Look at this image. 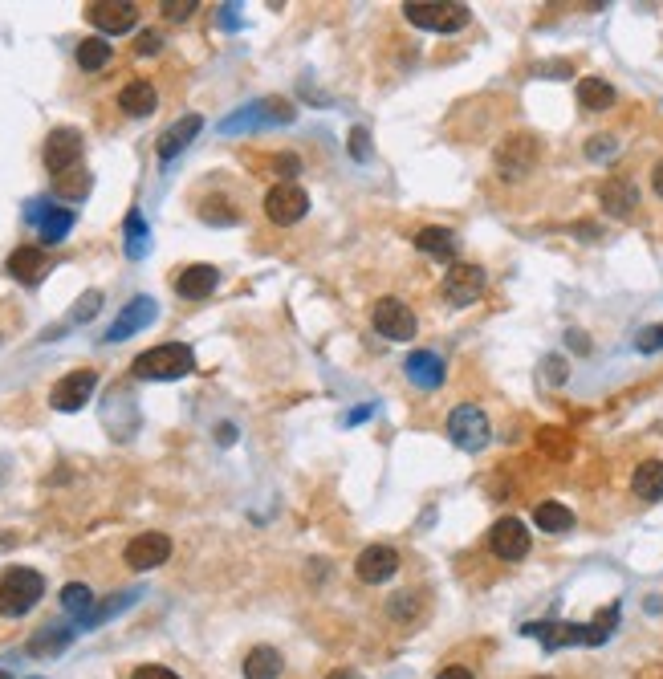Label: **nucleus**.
Segmentation results:
<instances>
[{"mask_svg":"<svg viewBox=\"0 0 663 679\" xmlns=\"http://www.w3.org/2000/svg\"><path fill=\"white\" fill-rule=\"evenodd\" d=\"M615 623H619V606L602 610L590 627H582V623H529L525 635H529V639H541L546 647H582V643L594 647V643H607V639H611Z\"/></svg>","mask_w":663,"mask_h":679,"instance_id":"1","label":"nucleus"},{"mask_svg":"<svg viewBox=\"0 0 663 679\" xmlns=\"http://www.w3.org/2000/svg\"><path fill=\"white\" fill-rule=\"evenodd\" d=\"M196 370V354L192 346L184 342H167V346H155L147 354L135 358V375L139 379H151V383H171V379H184Z\"/></svg>","mask_w":663,"mask_h":679,"instance_id":"2","label":"nucleus"},{"mask_svg":"<svg viewBox=\"0 0 663 679\" xmlns=\"http://www.w3.org/2000/svg\"><path fill=\"white\" fill-rule=\"evenodd\" d=\"M41 598H45V578L29 566H13L0 578V614L5 619H25Z\"/></svg>","mask_w":663,"mask_h":679,"instance_id":"3","label":"nucleus"},{"mask_svg":"<svg viewBox=\"0 0 663 679\" xmlns=\"http://www.w3.org/2000/svg\"><path fill=\"white\" fill-rule=\"evenodd\" d=\"M403 17L428 33H460L472 21V9L460 0H407Z\"/></svg>","mask_w":663,"mask_h":679,"instance_id":"4","label":"nucleus"},{"mask_svg":"<svg viewBox=\"0 0 663 679\" xmlns=\"http://www.w3.org/2000/svg\"><path fill=\"white\" fill-rule=\"evenodd\" d=\"M448 436H452V444H456V448H464V452H480V448L489 444V436H493L489 415L480 411L476 403L456 407V411L448 415Z\"/></svg>","mask_w":663,"mask_h":679,"instance_id":"5","label":"nucleus"},{"mask_svg":"<svg viewBox=\"0 0 663 679\" xmlns=\"http://www.w3.org/2000/svg\"><path fill=\"white\" fill-rule=\"evenodd\" d=\"M371 322L387 342H411L415 338V314L399 297H379L375 310H371Z\"/></svg>","mask_w":663,"mask_h":679,"instance_id":"6","label":"nucleus"},{"mask_svg":"<svg viewBox=\"0 0 663 679\" xmlns=\"http://www.w3.org/2000/svg\"><path fill=\"white\" fill-rule=\"evenodd\" d=\"M86 17L98 33L118 37L139 25V5H131V0H94V5H86Z\"/></svg>","mask_w":663,"mask_h":679,"instance_id":"7","label":"nucleus"},{"mask_svg":"<svg viewBox=\"0 0 663 679\" xmlns=\"http://www.w3.org/2000/svg\"><path fill=\"white\" fill-rule=\"evenodd\" d=\"M293 118H297L293 102H285V98H261V102L245 106L240 114L224 118V122H220V131H224V135H232V131H245V127H261V122H293Z\"/></svg>","mask_w":663,"mask_h":679,"instance_id":"8","label":"nucleus"},{"mask_svg":"<svg viewBox=\"0 0 663 679\" xmlns=\"http://www.w3.org/2000/svg\"><path fill=\"white\" fill-rule=\"evenodd\" d=\"M94 387H98V370H90V366L70 370V375H66L62 383H53L49 403H53V411H82V407L90 403Z\"/></svg>","mask_w":663,"mask_h":679,"instance_id":"9","label":"nucleus"},{"mask_svg":"<svg viewBox=\"0 0 663 679\" xmlns=\"http://www.w3.org/2000/svg\"><path fill=\"white\" fill-rule=\"evenodd\" d=\"M537 155H541V147H537L533 135H509V139L497 147V171H501L505 179H521V175L533 171Z\"/></svg>","mask_w":663,"mask_h":679,"instance_id":"10","label":"nucleus"},{"mask_svg":"<svg viewBox=\"0 0 663 679\" xmlns=\"http://www.w3.org/2000/svg\"><path fill=\"white\" fill-rule=\"evenodd\" d=\"M310 212V196L297 188V183H277V188H269V196H265V216L273 220V224H297L301 216Z\"/></svg>","mask_w":663,"mask_h":679,"instance_id":"11","label":"nucleus"},{"mask_svg":"<svg viewBox=\"0 0 663 679\" xmlns=\"http://www.w3.org/2000/svg\"><path fill=\"white\" fill-rule=\"evenodd\" d=\"M78 159H82V131H74V127L49 131V139H45V167L53 175L78 167Z\"/></svg>","mask_w":663,"mask_h":679,"instance_id":"12","label":"nucleus"},{"mask_svg":"<svg viewBox=\"0 0 663 679\" xmlns=\"http://www.w3.org/2000/svg\"><path fill=\"white\" fill-rule=\"evenodd\" d=\"M127 566L131 570H159L167 558H171V537L167 533H139V537H131V545H127Z\"/></svg>","mask_w":663,"mask_h":679,"instance_id":"13","label":"nucleus"},{"mask_svg":"<svg viewBox=\"0 0 663 679\" xmlns=\"http://www.w3.org/2000/svg\"><path fill=\"white\" fill-rule=\"evenodd\" d=\"M395 570H399V553H395L391 545H367L363 553H358V562H354V574L363 578L367 586H383V582H391V578H395Z\"/></svg>","mask_w":663,"mask_h":679,"instance_id":"14","label":"nucleus"},{"mask_svg":"<svg viewBox=\"0 0 663 679\" xmlns=\"http://www.w3.org/2000/svg\"><path fill=\"white\" fill-rule=\"evenodd\" d=\"M489 545H493V553H497L501 562H521L525 553H529V529H525V521L501 517V521L493 525V533H489Z\"/></svg>","mask_w":663,"mask_h":679,"instance_id":"15","label":"nucleus"},{"mask_svg":"<svg viewBox=\"0 0 663 679\" xmlns=\"http://www.w3.org/2000/svg\"><path fill=\"white\" fill-rule=\"evenodd\" d=\"M155 301L151 297H131L127 305H123V314H118L114 322H110V330H106V342H123V338H131V334H139V330H147L151 322H155Z\"/></svg>","mask_w":663,"mask_h":679,"instance_id":"16","label":"nucleus"},{"mask_svg":"<svg viewBox=\"0 0 663 679\" xmlns=\"http://www.w3.org/2000/svg\"><path fill=\"white\" fill-rule=\"evenodd\" d=\"M480 293H485V269L476 265H452L444 277V297L452 305H472Z\"/></svg>","mask_w":663,"mask_h":679,"instance_id":"17","label":"nucleus"},{"mask_svg":"<svg viewBox=\"0 0 663 679\" xmlns=\"http://www.w3.org/2000/svg\"><path fill=\"white\" fill-rule=\"evenodd\" d=\"M200 127H204V118H200V114H184V118H175L171 127L159 135V143H155L159 159H163V163H167V159H175L179 151H184V147L200 135Z\"/></svg>","mask_w":663,"mask_h":679,"instance_id":"18","label":"nucleus"},{"mask_svg":"<svg viewBox=\"0 0 663 679\" xmlns=\"http://www.w3.org/2000/svg\"><path fill=\"white\" fill-rule=\"evenodd\" d=\"M403 370H407V379L415 383V387H424V391H436L440 383H444V358L440 354H432V350H415L407 362H403Z\"/></svg>","mask_w":663,"mask_h":679,"instance_id":"19","label":"nucleus"},{"mask_svg":"<svg viewBox=\"0 0 663 679\" xmlns=\"http://www.w3.org/2000/svg\"><path fill=\"white\" fill-rule=\"evenodd\" d=\"M216 281H220V273L212 265H188L184 273L175 277V293L188 297V301H204L216 289Z\"/></svg>","mask_w":663,"mask_h":679,"instance_id":"20","label":"nucleus"},{"mask_svg":"<svg viewBox=\"0 0 663 679\" xmlns=\"http://www.w3.org/2000/svg\"><path fill=\"white\" fill-rule=\"evenodd\" d=\"M598 200L611 216H631L639 208V192H635L631 179H607L602 183V192H598Z\"/></svg>","mask_w":663,"mask_h":679,"instance_id":"21","label":"nucleus"},{"mask_svg":"<svg viewBox=\"0 0 663 679\" xmlns=\"http://www.w3.org/2000/svg\"><path fill=\"white\" fill-rule=\"evenodd\" d=\"M45 253L37 249V244H21V249L9 257V273L21 281V285H41V277H45Z\"/></svg>","mask_w":663,"mask_h":679,"instance_id":"22","label":"nucleus"},{"mask_svg":"<svg viewBox=\"0 0 663 679\" xmlns=\"http://www.w3.org/2000/svg\"><path fill=\"white\" fill-rule=\"evenodd\" d=\"M33 220H37L45 244H62L70 236V228H74V212L70 208H49L45 204V212H33Z\"/></svg>","mask_w":663,"mask_h":679,"instance_id":"23","label":"nucleus"},{"mask_svg":"<svg viewBox=\"0 0 663 679\" xmlns=\"http://www.w3.org/2000/svg\"><path fill=\"white\" fill-rule=\"evenodd\" d=\"M74 635L78 631H70V627H41L33 639H29V655H37V659H49V655H62L70 643H74Z\"/></svg>","mask_w":663,"mask_h":679,"instance_id":"24","label":"nucleus"},{"mask_svg":"<svg viewBox=\"0 0 663 679\" xmlns=\"http://www.w3.org/2000/svg\"><path fill=\"white\" fill-rule=\"evenodd\" d=\"M118 106H123L131 118H147V114H155L159 94H155L151 82H131V86H123V94H118Z\"/></svg>","mask_w":663,"mask_h":679,"instance_id":"25","label":"nucleus"},{"mask_svg":"<svg viewBox=\"0 0 663 679\" xmlns=\"http://www.w3.org/2000/svg\"><path fill=\"white\" fill-rule=\"evenodd\" d=\"M631 488L639 501H663V460H643L631 476Z\"/></svg>","mask_w":663,"mask_h":679,"instance_id":"26","label":"nucleus"},{"mask_svg":"<svg viewBox=\"0 0 663 679\" xmlns=\"http://www.w3.org/2000/svg\"><path fill=\"white\" fill-rule=\"evenodd\" d=\"M90 188H94V175H90L86 167H70V171H62V175H53V192L62 196V200H70V204L86 200Z\"/></svg>","mask_w":663,"mask_h":679,"instance_id":"27","label":"nucleus"},{"mask_svg":"<svg viewBox=\"0 0 663 679\" xmlns=\"http://www.w3.org/2000/svg\"><path fill=\"white\" fill-rule=\"evenodd\" d=\"M578 102H582V110H590V114L611 110V106H615V86H611L607 78H582V82H578Z\"/></svg>","mask_w":663,"mask_h":679,"instance_id":"28","label":"nucleus"},{"mask_svg":"<svg viewBox=\"0 0 663 679\" xmlns=\"http://www.w3.org/2000/svg\"><path fill=\"white\" fill-rule=\"evenodd\" d=\"M415 249L428 253V257H436V261H452V257H456V232H448V228H424V232L415 236Z\"/></svg>","mask_w":663,"mask_h":679,"instance_id":"29","label":"nucleus"},{"mask_svg":"<svg viewBox=\"0 0 663 679\" xmlns=\"http://www.w3.org/2000/svg\"><path fill=\"white\" fill-rule=\"evenodd\" d=\"M533 521H537L541 533H570L574 529V513L562 501H541L533 509Z\"/></svg>","mask_w":663,"mask_h":679,"instance_id":"30","label":"nucleus"},{"mask_svg":"<svg viewBox=\"0 0 663 679\" xmlns=\"http://www.w3.org/2000/svg\"><path fill=\"white\" fill-rule=\"evenodd\" d=\"M277 675H281V651L253 647L245 655V679H277Z\"/></svg>","mask_w":663,"mask_h":679,"instance_id":"31","label":"nucleus"},{"mask_svg":"<svg viewBox=\"0 0 663 679\" xmlns=\"http://www.w3.org/2000/svg\"><path fill=\"white\" fill-rule=\"evenodd\" d=\"M135 598H139V590H123V594H114L110 602L94 606V610L86 614V619H82L78 627H82V631H90V627H102V623H110V619H114V614H123L127 606H135Z\"/></svg>","mask_w":663,"mask_h":679,"instance_id":"32","label":"nucleus"},{"mask_svg":"<svg viewBox=\"0 0 663 679\" xmlns=\"http://www.w3.org/2000/svg\"><path fill=\"white\" fill-rule=\"evenodd\" d=\"M110 53H114V45L106 41V37H86V41H78V66L86 70V74H94V70H102L106 61H110Z\"/></svg>","mask_w":663,"mask_h":679,"instance_id":"33","label":"nucleus"},{"mask_svg":"<svg viewBox=\"0 0 663 679\" xmlns=\"http://www.w3.org/2000/svg\"><path fill=\"white\" fill-rule=\"evenodd\" d=\"M62 610H66V614H78V623H82L86 614L94 610V594H90V586L70 582V586L62 590Z\"/></svg>","mask_w":663,"mask_h":679,"instance_id":"34","label":"nucleus"},{"mask_svg":"<svg viewBox=\"0 0 663 679\" xmlns=\"http://www.w3.org/2000/svg\"><path fill=\"white\" fill-rule=\"evenodd\" d=\"M147 244H151V228H147V220L139 212H131L127 216V257L139 261L147 253Z\"/></svg>","mask_w":663,"mask_h":679,"instance_id":"35","label":"nucleus"},{"mask_svg":"<svg viewBox=\"0 0 663 679\" xmlns=\"http://www.w3.org/2000/svg\"><path fill=\"white\" fill-rule=\"evenodd\" d=\"M350 155H354L358 163L371 159V131H367V127H354V131H350Z\"/></svg>","mask_w":663,"mask_h":679,"instance_id":"36","label":"nucleus"},{"mask_svg":"<svg viewBox=\"0 0 663 679\" xmlns=\"http://www.w3.org/2000/svg\"><path fill=\"white\" fill-rule=\"evenodd\" d=\"M98 310H102V293H98V289H90V293H82V301H78L74 322H90Z\"/></svg>","mask_w":663,"mask_h":679,"instance_id":"37","label":"nucleus"},{"mask_svg":"<svg viewBox=\"0 0 663 679\" xmlns=\"http://www.w3.org/2000/svg\"><path fill=\"white\" fill-rule=\"evenodd\" d=\"M586 155H590V159H611V155H619V143H615L611 135H598V139L586 143Z\"/></svg>","mask_w":663,"mask_h":679,"instance_id":"38","label":"nucleus"},{"mask_svg":"<svg viewBox=\"0 0 663 679\" xmlns=\"http://www.w3.org/2000/svg\"><path fill=\"white\" fill-rule=\"evenodd\" d=\"M196 9H200L196 0H167V5H163V17H167V21H188Z\"/></svg>","mask_w":663,"mask_h":679,"instance_id":"39","label":"nucleus"},{"mask_svg":"<svg viewBox=\"0 0 663 679\" xmlns=\"http://www.w3.org/2000/svg\"><path fill=\"white\" fill-rule=\"evenodd\" d=\"M135 49H139V57H155V53L163 49V37L147 29V33H139V41H135Z\"/></svg>","mask_w":663,"mask_h":679,"instance_id":"40","label":"nucleus"},{"mask_svg":"<svg viewBox=\"0 0 663 679\" xmlns=\"http://www.w3.org/2000/svg\"><path fill=\"white\" fill-rule=\"evenodd\" d=\"M131 679H179L171 667H159V663H143V667H135V675Z\"/></svg>","mask_w":663,"mask_h":679,"instance_id":"41","label":"nucleus"},{"mask_svg":"<svg viewBox=\"0 0 663 679\" xmlns=\"http://www.w3.org/2000/svg\"><path fill=\"white\" fill-rule=\"evenodd\" d=\"M639 350H663V326H647L643 334H639Z\"/></svg>","mask_w":663,"mask_h":679,"instance_id":"42","label":"nucleus"},{"mask_svg":"<svg viewBox=\"0 0 663 679\" xmlns=\"http://www.w3.org/2000/svg\"><path fill=\"white\" fill-rule=\"evenodd\" d=\"M546 379H550V383H566V362H562V358H550V362H546Z\"/></svg>","mask_w":663,"mask_h":679,"instance_id":"43","label":"nucleus"},{"mask_svg":"<svg viewBox=\"0 0 663 679\" xmlns=\"http://www.w3.org/2000/svg\"><path fill=\"white\" fill-rule=\"evenodd\" d=\"M436 679H476V675H472L468 667H444V671H440Z\"/></svg>","mask_w":663,"mask_h":679,"instance_id":"44","label":"nucleus"},{"mask_svg":"<svg viewBox=\"0 0 663 679\" xmlns=\"http://www.w3.org/2000/svg\"><path fill=\"white\" fill-rule=\"evenodd\" d=\"M297 167H301V163H297L293 155H281V159H277V171H285V175H297Z\"/></svg>","mask_w":663,"mask_h":679,"instance_id":"45","label":"nucleus"},{"mask_svg":"<svg viewBox=\"0 0 663 679\" xmlns=\"http://www.w3.org/2000/svg\"><path fill=\"white\" fill-rule=\"evenodd\" d=\"M651 188H655V196H663V159H659L655 171H651Z\"/></svg>","mask_w":663,"mask_h":679,"instance_id":"46","label":"nucleus"},{"mask_svg":"<svg viewBox=\"0 0 663 679\" xmlns=\"http://www.w3.org/2000/svg\"><path fill=\"white\" fill-rule=\"evenodd\" d=\"M326 679H363V675H358V671H346V667H338V671H330Z\"/></svg>","mask_w":663,"mask_h":679,"instance_id":"47","label":"nucleus"},{"mask_svg":"<svg viewBox=\"0 0 663 679\" xmlns=\"http://www.w3.org/2000/svg\"><path fill=\"white\" fill-rule=\"evenodd\" d=\"M367 415H371V407H358V411H350V415H346V423H363Z\"/></svg>","mask_w":663,"mask_h":679,"instance_id":"48","label":"nucleus"},{"mask_svg":"<svg viewBox=\"0 0 663 679\" xmlns=\"http://www.w3.org/2000/svg\"><path fill=\"white\" fill-rule=\"evenodd\" d=\"M220 13H224V25H228V29H232V25H236V5H224V9H220Z\"/></svg>","mask_w":663,"mask_h":679,"instance_id":"49","label":"nucleus"},{"mask_svg":"<svg viewBox=\"0 0 663 679\" xmlns=\"http://www.w3.org/2000/svg\"><path fill=\"white\" fill-rule=\"evenodd\" d=\"M0 679H13V675H9V671H0Z\"/></svg>","mask_w":663,"mask_h":679,"instance_id":"50","label":"nucleus"},{"mask_svg":"<svg viewBox=\"0 0 663 679\" xmlns=\"http://www.w3.org/2000/svg\"><path fill=\"white\" fill-rule=\"evenodd\" d=\"M29 679H45V675H29Z\"/></svg>","mask_w":663,"mask_h":679,"instance_id":"51","label":"nucleus"},{"mask_svg":"<svg viewBox=\"0 0 663 679\" xmlns=\"http://www.w3.org/2000/svg\"><path fill=\"white\" fill-rule=\"evenodd\" d=\"M537 679H550V675H537Z\"/></svg>","mask_w":663,"mask_h":679,"instance_id":"52","label":"nucleus"}]
</instances>
